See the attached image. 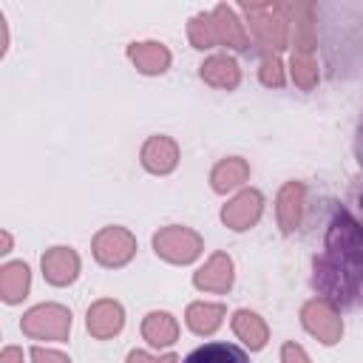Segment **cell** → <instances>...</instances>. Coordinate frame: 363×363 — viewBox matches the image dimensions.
Returning <instances> with one entry per match:
<instances>
[{"label": "cell", "mask_w": 363, "mask_h": 363, "mask_svg": "<svg viewBox=\"0 0 363 363\" xmlns=\"http://www.w3.org/2000/svg\"><path fill=\"white\" fill-rule=\"evenodd\" d=\"M190 40H193L196 48H210V45L218 43L213 14H199V17H193V23H190Z\"/></svg>", "instance_id": "44dd1931"}, {"label": "cell", "mask_w": 363, "mask_h": 363, "mask_svg": "<svg viewBox=\"0 0 363 363\" xmlns=\"http://www.w3.org/2000/svg\"><path fill=\"white\" fill-rule=\"evenodd\" d=\"M315 286L343 306L363 303V227L349 213H337L329 227L326 252L315 261Z\"/></svg>", "instance_id": "6da1fadb"}, {"label": "cell", "mask_w": 363, "mask_h": 363, "mask_svg": "<svg viewBox=\"0 0 363 363\" xmlns=\"http://www.w3.org/2000/svg\"><path fill=\"white\" fill-rule=\"evenodd\" d=\"M153 247L162 258L173 261V264H187L199 255L201 250V238L184 227H164L153 235Z\"/></svg>", "instance_id": "3957f363"}, {"label": "cell", "mask_w": 363, "mask_h": 363, "mask_svg": "<svg viewBox=\"0 0 363 363\" xmlns=\"http://www.w3.org/2000/svg\"><path fill=\"white\" fill-rule=\"evenodd\" d=\"M281 357H284V363H309V357L303 354V349L295 346V343H286L284 352H281Z\"/></svg>", "instance_id": "d4e9b609"}, {"label": "cell", "mask_w": 363, "mask_h": 363, "mask_svg": "<svg viewBox=\"0 0 363 363\" xmlns=\"http://www.w3.org/2000/svg\"><path fill=\"white\" fill-rule=\"evenodd\" d=\"M136 250V241L128 230L122 227H105L96 238H94V255L99 264L105 267H122L125 261H130Z\"/></svg>", "instance_id": "277c9868"}, {"label": "cell", "mask_w": 363, "mask_h": 363, "mask_svg": "<svg viewBox=\"0 0 363 363\" xmlns=\"http://www.w3.org/2000/svg\"><path fill=\"white\" fill-rule=\"evenodd\" d=\"M182 363H250V357L235 343L216 340V343H204V346L193 349Z\"/></svg>", "instance_id": "8fae6325"}, {"label": "cell", "mask_w": 363, "mask_h": 363, "mask_svg": "<svg viewBox=\"0 0 363 363\" xmlns=\"http://www.w3.org/2000/svg\"><path fill=\"white\" fill-rule=\"evenodd\" d=\"M176 159H179L176 142L167 139V136H153L142 147V164L150 173H170L176 167Z\"/></svg>", "instance_id": "ba28073f"}, {"label": "cell", "mask_w": 363, "mask_h": 363, "mask_svg": "<svg viewBox=\"0 0 363 363\" xmlns=\"http://www.w3.org/2000/svg\"><path fill=\"white\" fill-rule=\"evenodd\" d=\"M28 284H31V275L23 261H11L0 269V292L6 303H17L20 298H26Z\"/></svg>", "instance_id": "7c38bea8"}, {"label": "cell", "mask_w": 363, "mask_h": 363, "mask_svg": "<svg viewBox=\"0 0 363 363\" xmlns=\"http://www.w3.org/2000/svg\"><path fill=\"white\" fill-rule=\"evenodd\" d=\"M303 326L312 335H318L323 343H335L340 337V332H343L337 312L326 301H309L303 306Z\"/></svg>", "instance_id": "5b68a950"}, {"label": "cell", "mask_w": 363, "mask_h": 363, "mask_svg": "<svg viewBox=\"0 0 363 363\" xmlns=\"http://www.w3.org/2000/svg\"><path fill=\"white\" fill-rule=\"evenodd\" d=\"M142 335L153 346H170L176 340V335H179V326L167 312H150L145 318V323H142Z\"/></svg>", "instance_id": "5bb4252c"}, {"label": "cell", "mask_w": 363, "mask_h": 363, "mask_svg": "<svg viewBox=\"0 0 363 363\" xmlns=\"http://www.w3.org/2000/svg\"><path fill=\"white\" fill-rule=\"evenodd\" d=\"M130 60L139 65V71L145 74H162L167 65H170V51L159 43H139V45H130L128 48Z\"/></svg>", "instance_id": "4fadbf2b"}, {"label": "cell", "mask_w": 363, "mask_h": 363, "mask_svg": "<svg viewBox=\"0 0 363 363\" xmlns=\"http://www.w3.org/2000/svg\"><path fill=\"white\" fill-rule=\"evenodd\" d=\"M0 363H23V354H20V349L9 346V349L3 352V357H0Z\"/></svg>", "instance_id": "4316f807"}, {"label": "cell", "mask_w": 363, "mask_h": 363, "mask_svg": "<svg viewBox=\"0 0 363 363\" xmlns=\"http://www.w3.org/2000/svg\"><path fill=\"white\" fill-rule=\"evenodd\" d=\"M31 360H34V363H71L65 354L51 352V349H40V346L31 349Z\"/></svg>", "instance_id": "cb8c5ba5"}, {"label": "cell", "mask_w": 363, "mask_h": 363, "mask_svg": "<svg viewBox=\"0 0 363 363\" xmlns=\"http://www.w3.org/2000/svg\"><path fill=\"white\" fill-rule=\"evenodd\" d=\"M88 329L96 337H111L122 329V306L113 301H99L88 309Z\"/></svg>", "instance_id": "30bf717a"}, {"label": "cell", "mask_w": 363, "mask_h": 363, "mask_svg": "<svg viewBox=\"0 0 363 363\" xmlns=\"http://www.w3.org/2000/svg\"><path fill=\"white\" fill-rule=\"evenodd\" d=\"M261 216V193L258 190H244L238 193L224 210H221V218L233 227V230H247L258 221Z\"/></svg>", "instance_id": "8992f818"}, {"label": "cell", "mask_w": 363, "mask_h": 363, "mask_svg": "<svg viewBox=\"0 0 363 363\" xmlns=\"http://www.w3.org/2000/svg\"><path fill=\"white\" fill-rule=\"evenodd\" d=\"M230 284H233V261H230L224 252L213 255V258L207 261V267L196 272V286H199V289L224 292V289H230Z\"/></svg>", "instance_id": "9c48e42d"}, {"label": "cell", "mask_w": 363, "mask_h": 363, "mask_svg": "<svg viewBox=\"0 0 363 363\" xmlns=\"http://www.w3.org/2000/svg\"><path fill=\"white\" fill-rule=\"evenodd\" d=\"M128 363H176V357H173V354H167V357L156 360V357H147L145 352H130V354H128Z\"/></svg>", "instance_id": "484cf974"}, {"label": "cell", "mask_w": 363, "mask_h": 363, "mask_svg": "<svg viewBox=\"0 0 363 363\" xmlns=\"http://www.w3.org/2000/svg\"><path fill=\"white\" fill-rule=\"evenodd\" d=\"M201 79H207L216 88H235L238 85V68L230 57H213L201 65Z\"/></svg>", "instance_id": "ac0fdd59"}, {"label": "cell", "mask_w": 363, "mask_h": 363, "mask_svg": "<svg viewBox=\"0 0 363 363\" xmlns=\"http://www.w3.org/2000/svg\"><path fill=\"white\" fill-rule=\"evenodd\" d=\"M354 153H357V162L363 164V119H360V128H357V142H354Z\"/></svg>", "instance_id": "83f0119b"}, {"label": "cell", "mask_w": 363, "mask_h": 363, "mask_svg": "<svg viewBox=\"0 0 363 363\" xmlns=\"http://www.w3.org/2000/svg\"><path fill=\"white\" fill-rule=\"evenodd\" d=\"M301 201H303V187L289 182L281 190V196H278V218H281L284 233L298 227V221H301Z\"/></svg>", "instance_id": "9a60e30c"}, {"label": "cell", "mask_w": 363, "mask_h": 363, "mask_svg": "<svg viewBox=\"0 0 363 363\" xmlns=\"http://www.w3.org/2000/svg\"><path fill=\"white\" fill-rule=\"evenodd\" d=\"M71 329V315L68 309L57 303H43L26 312L23 318V332L31 337H45V340H65Z\"/></svg>", "instance_id": "7a4b0ae2"}, {"label": "cell", "mask_w": 363, "mask_h": 363, "mask_svg": "<svg viewBox=\"0 0 363 363\" xmlns=\"http://www.w3.org/2000/svg\"><path fill=\"white\" fill-rule=\"evenodd\" d=\"M221 315H224V306L218 303H193L187 309V326L199 335H210L221 326Z\"/></svg>", "instance_id": "d6986e66"}, {"label": "cell", "mask_w": 363, "mask_h": 363, "mask_svg": "<svg viewBox=\"0 0 363 363\" xmlns=\"http://www.w3.org/2000/svg\"><path fill=\"white\" fill-rule=\"evenodd\" d=\"M360 207H363V193H360Z\"/></svg>", "instance_id": "f1b7e54d"}, {"label": "cell", "mask_w": 363, "mask_h": 363, "mask_svg": "<svg viewBox=\"0 0 363 363\" xmlns=\"http://www.w3.org/2000/svg\"><path fill=\"white\" fill-rule=\"evenodd\" d=\"M213 23H216V34H218V43H227L233 48H247V34L241 28V23L235 20V14L227 9V6H218L213 11Z\"/></svg>", "instance_id": "2e32d148"}, {"label": "cell", "mask_w": 363, "mask_h": 363, "mask_svg": "<svg viewBox=\"0 0 363 363\" xmlns=\"http://www.w3.org/2000/svg\"><path fill=\"white\" fill-rule=\"evenodd\" d=\"M77 272H79V258H77L74 250H68V247H54V250H48V252L43 255V275H45L51 284L65 286V284H71V281L77 278Z\"/></svg>", "instance_id": "52a82bcc"}, {"label": "cell", "mask_w": 363, "mask_h": 363, "mask_svg": "<svg viewBox=\"0 0 363 363\" xmlns=\"http://www.w3.org/2000/svg\"><path fill=\"white\" fill-rule=\"evenodd\" d=\"M247 164L241 162V159H227V162H221L216 170H213V187L218 190V193H227L230 187H235V184H241L244 179H247Z\"/></svg>", "instance_id": "ffe728a7"}, {"label": "cell", "mask_w": 363, "mask_h": 363, "mask_svg": "<svg viewBox=\"0 0 363 363\" xmlns=\"http://www.w3.org/2000/svg\"><path fill=\"white\" fill-rule=\"evenodd\" d=\"M292 77H295V82L303 85V88H309V85L315 82V65H312V60H309L306 54H295V57H292Z\"/></svg>", "instance_id": "7402d4cb"}, {"label": "cell", "mask_w": 363, "mask_h": 363, "mask_svg": "<svg viewBox=\"0 0 363 363\" xmlns=\"http://www.w3.org/2000/svg\"><path fill=\"white\" fill-rule=\"evenodd\" d=\"M233 329H235V335H238L250 349H261V346L267 343V326H264V320H261L255 312H247V309L235 312Z\"/></svg>", "instance_id": "e0dca14e"}, {"label": "cell", "mask_w": 363, "mask_h": 363, "mask_svg": "<svg viewBox=\"0 0 363 363\" xmlns=\"http://www.w3.org/2000/svg\"><path fill=\"white\" fill-rule=\"evenodd\" d=\"M261 79H264V85H281V82H284V77H281V62H278L275 57H267V60H264Z\"/></svg>", "instance_id": "603a6c76"}]
</instances>
